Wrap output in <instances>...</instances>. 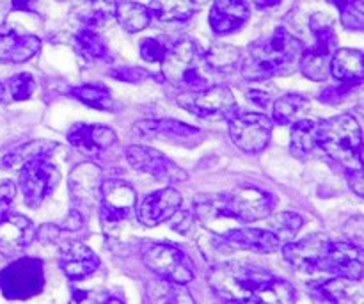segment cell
Here are the masks:
<instances>
[{
  "mask_svg": "<svg viewBox=\"0 0 364 304\" xmlns=\"http://www.w3.org/2000/svg\"><path fill=\"white\" fill-rule=\"evenodd\" d=\"M304 45L283 27L267 38L258 39L242 59V75L247 80L263 82L279 75H290L299 66Z\"/></svg>",
  "mask_w": 364,
  "mask_h": 304,
  "instance_id": "cell-1",
  "label": "cell"
},
{
  "mask_svg": "<svg viewBox=\"0 0 364 304\" xmlns=\"http://www.w3.org/2000/svg\"><path fill=\"white\" fill-rule=\"evenodd\" d=\"M276 196L258 187H237L224 194L199 198L194 203L196 216L201 221L235 219L242 223H256L272 214L276 209Z\"/></svg>",
  "mask_w": 364,
  "mask_h": 304,
  "instance_id": "cell-2",
  "label": "cell"
},
{
  "mask_svg": "<svg viewBox=\"0 0 364 304\" xmlns=\"http://www.w3.org/2000/svg\"><path fill=\"white\" fill-rule=\"evenodd\" d=\"M316 142L327 157L340 164L345 171L364 166V135L359 121L352 114H340L318 121Z\"/></svg>",
  "mask_w": 364,
  "mask_h": 304,
  "instance_id": "cell-3",
  "label": "cell"
},
{
  "mask_svg": "<svg viewBox=\"0 0 364 304\" xmlns=\"http://www.w3.org/2000/svg\"><path fill=\"white\" fill-rule=\"evenodd\" d=\"M205 52L191 38H180L169 46L162 61V73L166 80L174 88L187 91H201L208 88V77L203 71Z\"/></svg>",
  "mask_w": 364,
  "mask_h": 304,
  "instance_id": "cell-4",
  "label": "cell"
},
{
  "mask_svg": "<svg viewBox=\"0 0 364 304\" xmlns=\"http://www.w3.org/2000/svg\"><path fill=\"white\" fill-rule=\"evenodd\" d=\"M274 274L258 266L231 262L213 267L208 276V283L224 301L244 304Z\"/></svg>",
  "mask_w": 364,
  "mask_h": 304,
  "instance_id": "cell-5",
  "label": "cell"
},
{
  "mask_svg": "<svg viewBox=\"0 0 364 304\" xmlns=\"http://www.w3.org/2000/svg\"><path fill=\"white\" fill-rule=\"evenodd\" d=\"M309 28L315 36V43L309 48H304L299 61V70L309 80L323 82L329 77L331 59L338 50V36L333 20L323 13H315L309 18Z\"/></svg>",
  "mask_w": 364,
  "mask_h": 304,
  "instance_id": "cell-6",
  "label": "cell"
},
{
  "mask_svg": "<svg viewBox=\"0 0 364 304\" xmlns=\"http://www.w3.org/2000/svg\"><path fill=\"white\" fill-rule=\"evenodd\" d=\"M178 105L206 121H230L238 114L237 100L228 85H208L201 91L181 93Z\"/></svg>",
  "mask_w": 364,
  "mask_h": 304,
  "instance_id": "cell-7",
  "label": "cell"
},
{
  "mask_svg": "<svg viewBox=\"0 0 364 304\" xmlns=\"http://www.w3.org/2000/svg\"><path fill=\"white\" fill-rule=\"evenodd\" d=\"M45 287L43 262L38 258H18L0 273V290L11 301H25Z\"/></svg>",
  "mask_w": 364,
  "mask_h": 304,
  "instance_id": "cell-8",
  "label": "cell"
},
{
  "mask_svg": "<svg viewBox=\"0 0 364 304\" xmlns=\"http://www.w3.org/2000/svg\"><path fill=\"white\" fill-rule=\"evenodd\" d=\"M144 266L159 276V280L174 285H187L194 280V263L187 253L174 244H153L142 256Z\"/></svg>",
  "mask_w": 364,
  "mask_h": 304,
  "instance_id": "cell-9",
  "label": "cell"
},
{
  "mask_svg": "<svg viewBox=\"0 0 364 304\" xmlns=\"http://www.w3.org/2000/svg\"><path fill=\"white\" fill-rule=\"evenodd\" d=\"M60 182V171L50 155H38L25 162L20 171V191L31 209H38Z\"/></svg>",
  "mask_w": 364,
  "mask_h": 304,
  "instance_id": "cell-10",
  "label": "cell"
},
{
  "mask_svg": "<svg viewBox=\"0 0 364 304\" xmlns=\"http://www.w3.org/2000/svg\"><path fill=\"white\" fill-rule=\"evenodd\" d=\"M102 187H103V173L96 164L84 162L78 164L71 171L68 178V191H70L73 210L80 216L100 209L102 201Z\"/></svg>",
  "mask_w": 364,
  "mask_h": 304,
  "instance_id": "cell-11",
  "label": "cell"
},
{
  "mask_svg": "<svg viewBox=\"0 0 364 304\" xmlns=\"http://www.w3.org/2000/svg\"><path fill=\"white\" fill-rule=\"evenodd\" d=\"M230 135L242 152L259 153L272 137V120L259 112L237 114L230 120Z\"/></svg>",
  "mask_w": 364,
  "mask_h": 304,
  "instance_id": "cell-12",
  "label": "cell"
},
{
  "mask_svg": "<svg viewBox=\"0 0 364 304\" xmlns=\"http://www.w3.org/2000/svg\"><path fill=\"white\" fill-rule=\"evenodd\" d=\"M127 160L134 169L151 174L166 184H180L188 178L187 171L155 148L144 145H132L127 148Z\"/></svg>",
  "mask_w": 364,
  "mask_h": 304,
  "instance_id": "cell-13",
  "label": "cell"
},
{
  "mask_svg": "<svg viewBox=\"0 0 364 304\" xmlns=\"http://www.w3.org/2000/svg\"><path fill=\"white\" fill-rule=\"evenodd\" d=\"M320 271L361 281L364 280V249L350 241H331Z\"/></svg>",
  "mask_w": 364,
  "mask_h": 304,
  "instance_id": "cell-14",
  "label": "cell"
},
{
  "mask_svg": "<svg viewBox=\"0 0 364 304\" xmlns=\"http://www.w3.org/2000/svg\"><path fill=\"white\" fill-rule=\"evenodd\" d=\"M331 244V239L323 234H311L297 242L283 246V256L291 267L302 273H316L322 269L323 256Z\"/></svg>",
  "mask_w": 364,
  "mask_h": 304,
  "instance_id": "cell-15",
  "label": "cell"
},
{
  "mask_svg": "<svg viewBox=\"0 0 364 304\" xmlns=\"http://www.w3.org/2000/svg\"><path fill=\"white\" fill-rule=\"evenodd\" d=\"M181 198L180 192L173 187L160 189V191L151 192L146 196L137 206H135V214H137V221L146 228H155L159 224L169 221L178 210L181 209Z\"/></svg>",
  "mask_w": 364,
  "mask_h": 304,
  "instance_id": "cell-16",
  "label": "cell"
},
{
  "mask_svg": "<svg viewBox=\"0 0 364 304\" xmlns=\"http://www.w3.org/2000/svg\"><path fill=\"white\" fill-rule=\"evenodd\" d=\"M137 194L130 184L123 180H107L102 187L100 212L105 223H121L135 209Z\"/></svg>",
  "mask_w": 364,
  "mask_h": 304,
  "instance_id": "cell-17",
  "label": "cell"
},
{
  "mask_svg": "<svg viewBox=\"0 0 364 304\" xmlns=\"http://www.w3.org/2000/svg\"><path fill=\"white\" fill-rule=\"evenodd\" d=\"M117 137L112 128L105 125H73L68 132V142L82 155L98 159L103 152L116 145Z\"/></svg>",
  "mask_w": 364,
  "mask_h": 304,
  "instance_id": "cell-18",
  "label": "cell"
},
{
  "mask_svg": "<svg viewBox=\"0 0 364 304\" xmlns=\"http://www.w3.org/2000/svg\"><path fill=\"white\" fill-rule=\"evenodd\" d=\"M34 224L28 217L9 212L0 219V255L6 258L20 256L34 241Z\"/></svg>",
  "mask_w": 364,
  "mask_h": 304,
  "instance_id": "cell-19",
  "label": "cell"
},
{
  "mask_svg": "<svg viewBox=\"0 0 364 304\" xmlns=\"http://www.w3.org/2000/svg\"><path fill=\"white\" fill-rule=\"evenodd\" d=\"M41 50V39L14 25H0V63L20 64L32 59Z\"/></svg>",
  "mask_w": 364,
  "mask_h": 304,
  "instance_id": "cell-20",
  "label": "cell"
},
{
  "mask_svg": "<svg viewBox=\"0 0 364 304\" xmlns=\"http://www.w3.org/2000/svg\"><path fill=\"white\" fill-rule=\"evenodd\" d=\"M224 244L231 249L252 253H274L283 242L269 228H237L223 235Z\"/></svg>",
  "mask_w": 364,
  "mask_h": 304,
  "instance_id": "cell-21",
  "label": "cell"
},
{
  "mask_svg": "<svg viewBox=\"0 0 364 304\" xmlns=\"http://www.w3.org/2000/svg\"><path fill=\"white\" fill-rule=\"evenodd\" d=\"M59 266L70 280L78 281L85 280L98 271L100 258L91 248L82 242H68L60 251Z\"/></svg>",
  "mask_w": 364,
  "mask_h": 304,
  "instance_id": "cell-22",
  "label": "cell"
},
{
  "mask_svg": "<svg viewBox=\"0 0 364 304\" xmlns=\"http://www.w3.org/2000/svg\"><path fill=\"white\" fill-rule=\"evenodd\" d=\"M249 4L245 0H215L210 9V27L215 34L226 36L238 31L249 20Z\"/></svg>",
  "mask_w": 364,
  "mask_h": 304,
  "instance_id": "cell-23",
  "label": "cell"
},
{
  "mask_svg": "<svg viewBox=\"0 0 364 304\" xmlns=\"http://www.w3.org/2000/svg\"><path fill=\"white\" fill-rule=\"evenodd\" d=\"M329 73L341 84L359 85L364 82V52L355 48H338L331 59Z\"/></svg>",
  "mask_w": 364,
  "mask_h": 304,
  "instance_id": "cell-24",
  "label": "cell"
},
{
  "mask_svg": "<svg viewBox=\"0 0 364 304\" xmlns=\"http://www.w3.org/2000/svg\"><path fill=\"white\" fill-rule=\"evenodd\" d=\"M134 134L139 137H166V139H188L199 134L192 125L176 120H144L134 125Z\"/></svg>",
  "mask_w": 364,
  "mask_h": 304,
  "instance_id": "cell-25",
  "label": "cell"
},
{
  "mask_svg": "<svg viewBox=\"0 0 364 304\" xmlns=\"http://www.w3.org/2000/svg\"><path fill=\"white\" fill-rule=\"evenodd\" d=\"M320 295L331 304H363L364 288L359 281L348 278H333L320 285Z\"/></svg>",
  "mask_w": 364,
  "mask_h": 304,
  "instance_id": "cell-26",
  "label": "cell"
},
{
  "mask_svg": "<svg viewBox=\"0 0 364 304\" xmlns=\"http://www.w3.org/2000/svg\"><path fill=\"white\" fill-rule=\"evenodd\" d=\"M297 292L288 281L272 276L244 304H295Z\"/></svg>",
  "mask_w": 364,
  "mask_h": 304,
  "instance_id": "cell-27",
  "label": "cell"
},
{
  "mask_svg": "<svg viewBox=\"0 0 364 304\" xmlns=\"http://www.w3.org/2000/svg\"><path fill=\"white\" fill-rule=\"evenodd\" d=\"M114 16L119 21L121 27L130 32V34L144 31L153 20L149 7L134 2V0H119V2H116V14Z\"/></svg>",
  "mask_w": 364,
  "mask_h": 304,
  "instance_id": "cell-28",
  "label": "cell"
},
{
  "mask_svg": "<svg viewBox=\"0 0 364 304\" xmlns=\"http://www.w3.org/2000/svg\"><path fill=\"white\" fill-rule=\"evenodd\" d=\"M149 11L162 23H185L196 13L192 0H151Z\"/></svg>",
  "mask_w": 364,
  "mask_h": 304,
  "instance_id": "cell-29",
  "label": "cell"
},
{
  "mask_svg": "<svg viewBox=\"0 0 364 304\" xmlns=\"http://www.w3.org/2000/svg\"><path fill=\"white\" fill-rule=\"evenodd\" d=\"M75 14L84 27L96 28L116 14V0H78Z\"/></svg>",
  "mask_w": 364,
  "mask_h": 304,
  "instance_id": "cell-30",
  "label": "cell"
},
{
  "mask_svg": "<svg viewBox=\"0 0 364 304\" xmlns=\"http://www.w3.org/2000/svg\"><path fill=\"white\" fill-rule=\"evenodd\" d=\"M148 304H196L185 285H174L169 281L155 280L146 288Z\"/></svg>",
  "mask_w": 364,
  "mask_h": 304,
  "instance_id": "cell-31",
  "label": "cell"
},
{
  "mask_svg": "<svg viewBox=\"0 0 364 304\" xmlns=\"http://www.w3.org/2000/svg\"><path fill=\"white\" fill-rule=\"evenodd\" d=\"M316 128L318 121L313 120H299L291 127L290 135V153L297 159H308L315 148L318 146L316 142Z\"/></svg>",
  "mask_w": 364,
  "mask_h": 304,
  "instance_id": "cell-32",
  "label": "cell"
},
{
  "mask_svg": "<svg viewBox=\"0 0 364 304\" xmlns=\"http://www.w3.org/2000/svg\"><path fill=\"white\" fill-rule=\"evenodd\" d=\"M309 109V100L297 93H288L277 98L272 107V120L277 125H294Z\"/></svg>",
  "mask_w": 364,
  "mask_h": 304,
  "instance_id": "cell-33",
  "label": "cell"
},
{
  "mask_svg": "<svg viewBox=\"0 0 364 304\" xmlns=\"http://www.w3.org/2000/svg\"><path fill=\"white\" fill-rule=\"evenodd\" d=\"M75 48H77L78 56L85 61L109 59V48L95 28H80L78 34L75 36Z\"/></svg>",
  "mask_w": 364,
  "mask_h": 304,
  "instance_id": "cell-34",
  "label": "cell"
},
{
  "mask_svg": "<svg viewBox=\"0 0 364 304\" xmlns=\"http://www.w3.org/2000/svg\"><path fill=\"white\" fill-rule=\"evenodd\" d=\"M205 63L217 73H231L242 66V52L231 45H213L205 53Z\"/></svg>",
  "mask_w": 364,
  "mask_h": 304,
  "instance_id": "cell-35",
  "label": "cell"
},
{
  "mask_svg": "<svg viewBox=\"0 0 364 304\" xmlns=\"http://www.w3.org/2000/svg\"><path fill=\"white\" fill-rule=\"evenodd\" d=\"M68 95L77 98L78 102L85 103L91 109L98 110H110L112 109V95L109 89L103 84H84V85H75V88L68 89Z\"/></svg>",
  "mask_w": 364,
  "mask_h": 304,
  "instance_id": "cell-36",
  "label": "cell"
},
{
  "mask_svg": "<svg viewBox=\"0 0 364 304\" xmlns=\"http://www.w3.org/2000/svg\"><path fill=\"white\" fill-rule=\"evenodd\" d=\"M55 150V145L48 141H32V142H25V145L18 146V148L11 150L9 153H6L2 159V166L11 169V167L16 166H23L25 162H28L31 159L38 155H50V153Z\"/></svg>",
  "mask_w": 364,
  "mask_h": 304,
  "instance_id": "cell-37",
  "label": "cell"
},
{
  "mask_svg": "<svg viewBox=\"0 0 364 304\" xmlns=\"http://www.w3.org/2000/svg\"><path fill=\"white\" fill-rule=\"evenodd\" d=\"M340 11V20L347 31L364 32V0H329Z\"/></svg>",
  "mask_w": 364,
  "mask_h": 304,
  "instance_id": "cell-38",
  "label": "cell"
},
{
  "mask_svg": "<svg viewBox=\"0 0 364 304\" xmlns=\"http://www.w3.org/2000/svg\"><path fill=\"white\" fill-rule=\"evenodd\" d=\"M302 224H304V219H302L299 214L283 212L276 217V221H274V224L269 228V230L274 231L281 242L291 241V239L299 234V230L302 228Z\"/></svg>",
  "mask_w": 364,
  "mask_h": 304,
  "instance_id": "cell-39",
  "label": "cell"
},
{
  "mask_svg": "<svg viewBox=\"0 0 364 304\" xmlns=\"http://www.w3.org/2000/svg\"><path fill=\"white\" fill-rule=\"evenodd\" d=\"M6 89L14 102H21L31 98L32 93L36 91V80L31 73H18L7 78Z\"/></svg>",
  "mask_w": 364,
  "mask_h": 304,
  "instance_id": "cell-40",
  "label": "cell"
},
{
  "mask_svg": "<svg viewBox=\"0 0 364 304\" xmlns=\"http://www.w3.org/2000/svg\"><path fill=\"white\" fill-rule=\"evenodd\" d=\"M169 46L166 43H162L156 38H146L142 39L141 45H139V52H141V57L148 63H162L164 57H166Z\"/></svg>",
  "mask_w": 364,
  "mask_h": 304,
  "instance_id": "cell-41",
  "label": "cell"
},
{
  "mask_svg": "<svg viewBox=\"0 0 364 304\" xmlns=\"http://www.w3.org/2000/svg\"><path fill=\"white\" fill-rule=\"evenodd\" d=\"M109 75L116 80L121 82H128V84H139V82L146 80L149 77L148 71L141 70V68H134V66H119V68H112L109 71Z\"/></svg>",
  "mask_w": 364,
  "mask_h": 304,
  "instance_id": "cell-42",
  "label": "cell"
},
{
  "mask_svg": "<svg viewBox=\"0 0 364 304\" xmlns=\"http://www.w3.org/2000/svg\"><path fill=\"white\" fill-rule=\"evenodd\" d=\"M355 85H348V84H341V85H333V88H327L320 93V102L322 103H329V105H336V103H341L350 91L354 89Z\"/></svg>",
  "mask_w": 364,
  "mask_h": 304,
  "instance_id": "cell-43",
  "label": "cell"
},
{
  "mask_svg": "<svg viewBox=\"0 0 364 304\" xmlns=\"http://www.w3.org/2000/svg\"><path fill=\"white\" fill-rule=\"evenodd\" d=\"M14 196H16V185L11 180H0V219L11 212Z\"/></svg>",
  "mask_w": 364,
  "mask_h": 304,
  "instance_id": "cell-44",
  "label": "cell"
},
{
  "mask_svg": "<svg viewBox=\"0 0 364 304\" xmlns=\"http://www.w3.org/2000/svg\"><path fill=\"white\" fill-rule=\"evenodd\" d=\"M345 234H347L348 241L354 242L355 246L364 249V217H352V219L345 224Z\"/></svg>",
  "mask_w": 364,
  "mask_h": 304,
  "instance_id": "cell-45",
  "label": "cell"
},
{
  "mask_svg": "<svg viewBox=\"0 0 364 304\" xmlns=\"http://www.w3.org/2000/svg\"><path fill=\"white\" fill-rule=\"evenodd\" d=\"M347 174L348 185H350L352 191L359 196V198L364 199V166L359 167V169L345 171Z\"/></svg>",
  "mask_w": 364,
  "mask_h": 304,
  "instance_id": "cell-46",
  "label": "cell"
},
{
  "mask_svg": "<svg viewBox=\"0 0 364 304\" xmlns=\"http://www.w3.org/2000/svg\"><path fill=\"white\" fill-rule=\"evenodd\" d=\"M171 228L178 234H188V230L192 228V216L188 212H180L178 210L173 217H171Z\"/></svg>",
  "mask_w": 364,
  "mask_h": 304,
  "instance_id": "cell-47",
  "label": "cell"
},
{
  "mask_svg": "<svg viewBox=\"0 0 364 304\" xmlns=\"http://www.w3.org/2000/svg\"><path fill=\"white\" fill-rule=\"evenodd\" d=\"M103 301L100 299L98 292L92 290H77L71 295L70 303L68 304H102Z\"/></svg>",
  "mask_w": 364,
  "mask_h": 304,
  "instance_id": "cell-48",
  "label": "cell"
},
{
  "mask_svg": "<svg viewBox=\"0 0 364 304\" xmlns=\"http://www.w3.org/2000/svg\"><path fill=\"white\" fill-rule=\"evenodd\" d=\"M247 98L251 100V102H255L256 105L267 107L270 102V93L263 91V89H249Z\"/></svg>",
  "mask_w": 364,
  "mask_h": 304,
  "instance_id": "cell-49",
  "label": "cell"
},
{
  "mask_svg": "<svg viewBox=\"0 0 364 304\" xmlns=\"http://www.w3.org/2000/svg\"><path fill=\"white\" fill-rule=\"evenodd\" d=\"M281 2H283V0H252V4H255L258 9H272V7L279 6Z\"/></svg>",
  "mask_w": 364,
  "mask_h": 304,
  "instance_id": "cell-50",
  "label": "cell"
},
{
  "mask_svg": "<svg viewBox=\"0 0 364 304\" xmlns=\"http://www.w3.org/2000/svg\"><path fill=\"white\" fill-rule=\"evenodd\" d=\"M32 2L34 0H13L14 11H32Z\"/></svg>",
  "mask_w": 364,
  "mask_h": 304,
  "instance_id": "cell-51",
  "label": "cell"
},
{
  "mask_svg": "<svg viewBox=\"0 0 364 304\" xmlns=\"http://www.w3.org/2000/svg\"><path fill=\"white\" fill-rule=\"evenodd\" d=\"M102 304H124V303H121L119 299H114V298H109V299H105V301H103Z\"/></svg>",
  "mask_w": 364,
  "mask_h": 304,
  "instance_id": "cell-52",
  "label": "cell"
},
{
  "mask_svg": "<svg viewBox=\"0 0 364 304\" xmlns=\"http://www.w3.org/2000/svg\"><path fill=\"white\" fill-rule=\"evenodd\" d=\"M4 96H6V88L2 85V82H0V103H2Z\"/></svg>",
  "mask_w": 364,
  "mask_h": 304,
  "instance_id": "cell-53",
  "label": "cell"
},
{
  "mask_svg": "<svg viewBox=\"0 0 364 304\" xmlns=\"http://www.w3.org/2000/svg\"><path fill=\"white\" fill-rule=\"evenodd\" d=\"M363 157H364V155H363Z\"/></svg>",
  "mask_w": 364,
  "mask_h": 304,
  "instance_id": "cell-54",
  "label": "cell"
}]
</instances>
